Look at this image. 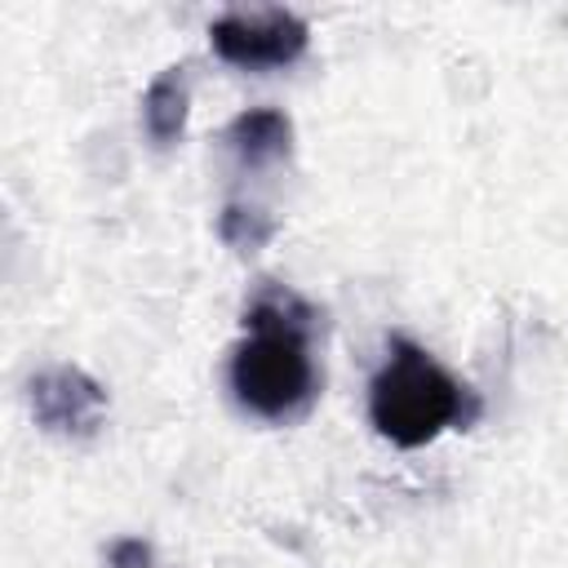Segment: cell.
I'll return each mask as SVG.
<instances>
[{
	"label": "cell",
	"instance_id": "obj_1",
	"mask_svg": "<svg viewBox=\"0 0 568 568\" xmlns=\"http://www.w3.org/2000/svg\"><path fill=\"white\" fill-rule=\"evenodd\" d=\"M315 306L266 284L244 306V337L231 351V395L262 422H297L320 395Z\"/></svg>",
	"mask_w": 568,
	"mask_h": 568
},
{
	"label": "cell",
	"instance_id": "obj_2",
	"mask_svg": "<svg viewBox=\"0 0 568 568\" xmlns=\"http://www.w3.org/2000/svg\"><path fill=\"white\" fill-rule=\"evenodd\" d=\"M479 417V399L457 382L426 346L390 337L382 368L368 382V422L395 448H422L444 430H462Z\"/></svg>",
	"mask_w": 568,
	"mask_h": 568
},
{
	"label": "cell",
	"instance_id": "obj_3",
	"mask_svg": "<svg viewBox=\"0 0 568 568\" xmlns=\"http://www.w3.org/2000/svg\"><path fill=\"white\" fill-rule=\"evenodd\" d=\"M306 40H311L306 22L288 9H231L209 27L213 53L240 71L288 67L306 53Z\"/></svg>",
	"mask_w": 568,
	"mask_h": 568
},
{
	"label": "cell",
	"instance_id": "obj_4",
	"mask_svg": "<svg viewBox=\"0 0 568 568\" xmlns=\"http://www.w3.org/2000/svg\"><path fill=\"white\" fill-rule=\"evenodd\" d=\"M27 399H31L36 426L62 439H89L106 417V390L75 364L40 368L27 386Z\"/></svg>",
	"mask_w": 568,
	"mask_h": 568
},
{
	"label": "cell",
	"instance_id": "obj_5",
	"mask_svg": "<svg viewBox=\"0 0 568 568\" xmlns=\"http://www.w3.org/2000/svg\"><path fill=\"white\" fill-rule=\"evenodd\" d=\"M226 155L235 164V178H262V173H275L280 164H288L293 155V124L284 111L275 106H253V111H240L226 133Z\"/></svg>",
	"mask_w": 568,
	"mask_h": 568
},
{
	"label": "cell",
	"instance_id": "obj_6",
	"mask_svg": "<svg viewBox=\"0 0 568 568\" xmlns=\"http://www.w3.org/2000/svg\"><path fill=\"white\" fill-rule=\"evenodd\" d=\"M186 111H191V71L186 67H164L142 93L146 138L155 146H173L186 129Z\"/></svg>",
	"mask_w": 568,
	"mask_h": 568
},
{
	"label": "cell",
	"instance_id": "obj_7",
	"mask_svg": "<svg viewBox=\"0 0 568 568\" xmlns=\"http://www.w3.org/2000/svg\"><path fill=\"white\" fill-rule=\"evenodd\" d=\"M217 235L235 253H257L275 235V213L271 209H253V204H226L222 217H217Z\"/></svg>",
	"mask_w": 568,
	"mask_h": 568
},
{
	"label": "cell",
	"instance_id": "obj_8",
	"mask_svg": "<svg viewBox=\"0 0 568 568\" xmlns=\"http://www.w3.org/2000/svg\"><path fill=\"white\" fill-rule=\"evenodd\" d=\"M106 568H155V555H151V546H146V541L124 537V541H115V546H111Z\"/></svg>",
	"mask_w": 568,
	"mask_h": 568
}]
</instances>
